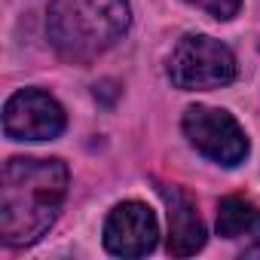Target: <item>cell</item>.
<instances>
[{"label":"cell","instance_id":"cell-1","mask_svg":"<svg viewBox=\"0 0 260 260\" xmlns=\"http://www.w3.org/2000/svg\"><path fill=\"white\" fill-rule=\"evenodd\" d=\"M68 196V166L61 159L13 156L0 184V236L10 248L34 245L58 217Z\"/></svg>","mask_w":260,"mask_h":260},{"label":"cell","instance_id":"cell-2","mask_svg":"<svg viewBox=\"0 0 260 260\" xmlns=\"http://www.w3.org/2000/svg\"><path fill=\"white\" fill-rule=\"evenodd\" d=\"M132 25L128 0H49L46 34L68 61H92Z\"/></svg>","mask_w":260,"mask_h":260},{"label":"cell","instance_id":"cell-3","mask_svg":"<svg viewBox=\"0 0 260 260\" xmlns=\"http://www.w3.org/2000/svg\"><path fill=\"white\" fill-rule=\"evenodd\" d=\"M169 80L184 92L230 86L236 80V55L208 34H187L169 55Z\"/></svg>","mask_w":260,"mask_h":260},{"label":"cell","instance_id":"cell-4","mask_svg":"<svg viewBox=\"0 0 260 260\" xmlns=\"http://www.w3.org/2000/svg\"><path fill=\"white\" fill-rule=\"evenodd\" d=\"M181 125H184L187 141L211 162L226 166V169L245 162L248 138L233 113H226L220 107H208V104H193V107H187Z\"/></svg>","mask_w":260,"mask_h":260},{"label":"cell","instance_id":"cell-5","mask_svg":"<svg viewBox=\"0 0 260 260\" xmlns=\"http://www.w3.org/2000/svg\"><path fill=\"white\" fill-rule=\"evenodd\" d=\"M64 125V107L43 89H22L4 107V132L13 141H52Z\"/></svg>","mask_w":260,"mask_h":260},{"label":"cell","instance_id":"cell-6","mask_svg":"<svg viewBox=\"0 0 260 260\" xmlns=\"http://www.w3.org/2000/svg\"><path fill=\"white\" fill-rule=\"evenodd\" d=\"M159 223L150 205L128 199L119 202L104 220V248L116 257H144L156 248Z\"/></svg>","mask_w":260,"mask_h":260},{"label":"cell","instance_id":"cell-7","mask_svg":"<svg viewBox=\"0 0 260 260\" xmlns=\"http://www.w3.org/2000/svg\"><path fill=\"white\" fill-rule=\"evenodd\" d=\"M166 205H169V254L175 257H190L205 245V223L196 214V205L190 196L178 187H159Z\"/></svg>","mask_w":260,"mask_h":260},{"label":"cell","instance_id":"cell-8","mask_svg":"<svg viewBox=\"0 0 260 260\" xmlns=\"http://www.w3.org/2000/svg\"><path fill=\"white\" fill-rule=\"evenodd\" d=\"M217 236H223L230 242H260V208L239 199V196L220 199Z\"/></svg>","mask_w":260,"mask_h":260},{"label":"cell","instance_id":"cell-9","mask_svg":"<svg viewBox=\"0 0 260 260\" xmlns=\"http://www.w3.org/2000/svg\"><path fill=\"white\" fill-rule=\"evenodd\" d=\"M187 4L196 7V10H202V13H208L217 22H230L242 10V0H187Z\"/></svg>","mask_w":260,"mask_h":260}]
</instances>
